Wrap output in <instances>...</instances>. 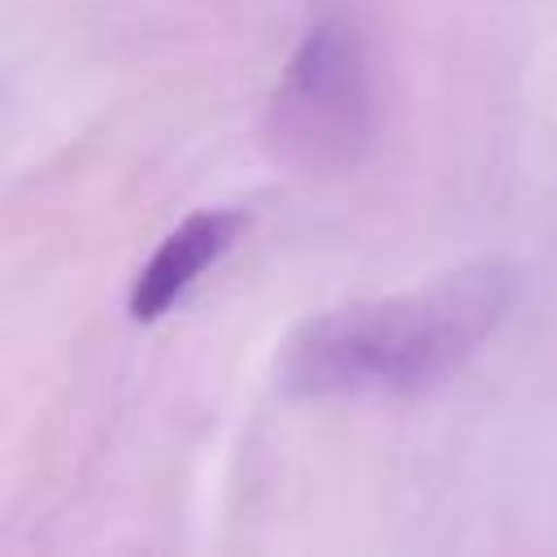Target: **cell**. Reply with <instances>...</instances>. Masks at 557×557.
<instances>
[{
	"label": "cell",
	"instance_id": "6da1fadb",
	"mask_svg": "<svg viewBox=\"0 0 557 557\" xmlns=\"http://www.w3.org/2000/svg\"><path fill=\"white\" fill-rule=\"evenodd\" d=\"M513 296L518 274L505 261H474L418 292L326 309L287 339L278 383L309 400L426 392L479 352Z\"/></svg>",
	"mask_w": 557,
	"mask_h": 557
},
{
	"label": "cell",
	"instance_id": "7a4b0ae2",
	"mask_svg": "<svg viewBox=\"0 0 557 557\" xmlns=\"http://www.w3.org/2000/svg\"><path fill=\"white\" fill-rule=\"evenodd\" d=\"M374 74L361 35L322 17L287 57L261 117L265 152L300 178H339L374 144Z\"/></svg>",
	"mask_w": 557,
	"mask_h": 557
},
{
	"label": "cell",
	"instance_id": "3957f363",
	"mask_svg": "<svg viewBox=\"0 0 557 557\" xmlns=\"http://www.w3.org/2000/svg\"><path fill=\"white\" fill-rule=\"evenodd\" d=\"M239 231H244V213H235V209H196V213H187L157 244V252L139 265L135 283H131V296H126L131 318L135 322H157L161 313H170L196 287V278L231 252Z\"/></svg>",
	"mask_w": 557,
	"mask_h": 557
}]
</instances>
